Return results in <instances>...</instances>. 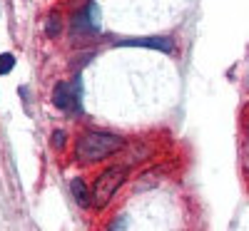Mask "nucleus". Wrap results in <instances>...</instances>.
Wrapping results in <instances>:
<instances>
[{
	"instance_id": "obj_1",
	"label": "nucleus",
	"mask_w": 249,
	"mask_h": 231,
	"mask_svg": "<svg viewBox=\"0 0 249 231\" xmlns=\"http://www.w3.org/2000/svg\"><path fill=\"white\" fill-rule=\"evenodd\" d=\"M124 149V139L107 132H82L75 142V162L77 164H95Z\"/></svg>"
},
{
	"instance_id": "obj_2",
	"label": "nucleus",
	"mask_w": 249,
	"mask_h": 231,
	"mask_svg": "<svg viewBox=\"0 0 249 231\" xmlns=\"http://www.w3.org/2000/svg\"><path fill=\"white\" fill-rule=\"evenodd\" d=\"M124 179H127V164H117V166H110V169H105L92 184V206L102 209L112 197L115 192L124 184Z\"/></svg>"
},
{
	"instance_id": "obj_3",
	"label": "nucleus",
	"mask_w": 249,
	"mask_h": 231,
	"mask_svg": "<svg viewBox=\"0 0 249 231\" xmlns=\"http://www.w3.org/2000/svg\"><path fill=\"white\" fill-rule=\"evenodd\" d=\"M117 48H147V50H160V52H172V40L167 37H127L120 40Z\"/></svg>"
},
{
	"instance_id": "obj_4",
	"label": "nucleus",
	"mask_w": 249,
	"mask_h": 231,
	"mask_svg": "<svg viewBox=\"0 0 249 231\" xmlns=\"http://www.w3.org/2000/svg\"><path fill=\"white\" fill-rule=\"evenodd\" d=\"M53 102L57 104V110L77 107V87L70 85V82H57V87L53 92Z\"/></svg>"
},
{
	"instance_id": "obj_5",
	"label": "nucleus",
	"mask_w": 249,
	"mask_h": 231,
	"mask_svg": "<svg viewBox=\"0 0 249 231\" xmlns=\"http://www.w3.org/2000/svg\"><path fill=\"white\" fill-rule=\"evenodd\" d=\"M70 192H72V197H75V201L80 206H90V192H88V184L82 179H75L70 184Z\"/></svg>"
},
{
	"instance_id": "obj_6",
	"label": "nucleus",
	"mask_w": 249,
	"mask_h": 231,
	"mask_svg": "<svg viewBox=\"0 0 249 231\" xmlns=\"http://www.w3.org/2000/svg\"><path fill=\"white\" fill-rule=\"evenodd\" d=\"M13 67H15V57L10 52H3L0 55V75H8Z\"/></svg>"
},
{
	"instance_id": "obj_7",
	"label": "nucleus",
	"mask_w": 249,
	"mask_h": 231,
	"mask_svg": "<svg viewBox=\"0 0 249 231\" xmlns=\"http://www.w3.org/2000/svg\"><path fill=\"white\" fill-rule=\"evenodd\" d=\"M45 33H48L50 37H55V35L60 33V17H57V15H50V17L45 20Z\"/></svg>"
},
{
	"instance_id": "obj_8",
	"label": "nucleus",
	"mask_w": 249,
	"mask_h": 231,
	"mask_svg": "<svg viewBox=\"0 0 249 231\" xmlns=\"http://www.w3.org/2000/svg\"><path fill=\"white\" fill-rule=\"evenodd\" d=\"M53 142H55L57 149H62V147H65V134H62V132H55V134H53Z\"/></svg>"
}]
</instances>
